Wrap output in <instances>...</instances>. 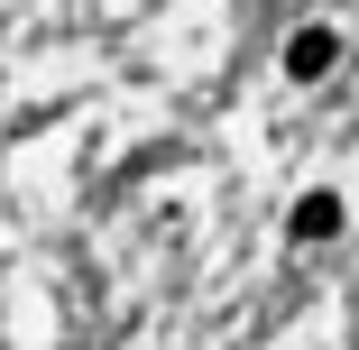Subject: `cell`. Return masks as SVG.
Listing matches in <instances>:
<instances>
[{"instance_id":"cell-1","label":"cell","mask_w":359,"mask_h":350,"mask_svg":"<svg viewBox=\"0 0 359 350\" xmlns=\"http://www.w3.org/2000/svg\"><path fill=\"white\" fill-rule=\"evenodd\" d=\"M332 55H341L332 28H295V46H285V74H295V83H323V74H332Z\"/></svg>"},{"instance_id":"cell-2","label":"cell","mask_w":359,"mask_h":350,"mask_svg":"<svg viewBox=\"0 0 359 350\" xmlns=\"http://www.w3.org/2000/svg\"><path fill=\"white\" fill-rule=\"evenodd\" d=\"M332 231H341V203L332 194H304L295 203V240H332Z\"/></svg>"}]
</instances>
